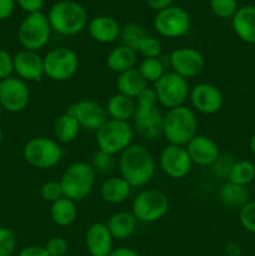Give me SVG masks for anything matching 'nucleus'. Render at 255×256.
I'll return each instance as SVG.
<instances>
[{"label":"nucleus","instance_id":"1","mask_svg":"<svg viewBox=\"0 0 255 256\" xmlns=\"http://www.w3.org/2000/svg\"><path fill=\"white\" fill-rule=\"evenodd\" d=\"M120 176L132 188L145 186L155 174V160L142 144H132L120 154Z\"/></svg>","mask_w":255,"mask_h":256},{"label":"nucleus","instance_id":"2","mask_svg":"<svg viewBox=\"0 0 255 256\" xmlns=\"http://www.w3.org/2000/svg\"><path fill=\"white\" fill-rule=\"evenodd\" d=\"M136 109L132 116V129L146 140H155L162 135L164 115L158 109V98L152 88L148 86L135 99Z\"/></svg>","mask_w":255,"mask_h":256},{"label":"nucleus","instance_id":"3","mask_svg":"<svg viewBox=\"0 0 255 256\" xmlns=\"http://www.w3.org/2000/svg\"><path fill=\"white\" fill-rule=\"evenodd\" d=\"M52 32L62 36H74L88 26V12L75 0L56 2L48 12Z\"/></svg>","mask_w":255,"mask_h":256},{"label":"nucleus","instance_id":"4","mask_svg":"<svg viewBox=\"0 0 255 256\" xmlns=\"http://www.w3.org/2000/svg\"><path fill=\"white\" fill-rule=\"evenodd\" d=\"M198 118L189 106L169 109L162 119V135L169 144L186 146L188 142L198 135Z\"/></svg>","mask_w":255,"mask_h":256},{"label":"nucleus","instance_id":"5","mask_svg":"<svg viewBox=\"0 0 255 256\" xmlns=\"http://www.w3.org/2000/svg\"><path fill=\"white\" fill-rule=\"evenodd\" d=\"M95 180L96 172L92 164L76 162L64 170L59 182L64 196L76 202L89 196L94 189Z\"/></svg>","mask_w":255,"mask_h":256},{"label":"nucleus","instance_id":"6","mask_svg":"<svg viewBox=\"0 0 255 256\" xmlns=\"http://www.w3.org/2000/svg\"><path fill=\"white\" fill-rule=\"evenodd\" d=\"M134 132V129L128 122L108 119L96 130L98 149L112 156L122 154L132 144Z\"/></svg>","mask_w":255,"mask_h":256},{"label":"nucleus","instance_id":"7","mask_svg":"<svg viewBox=\"0 0 255 256\" xmlns=\"http://www.w3.org/2000/svg\"><path fill=\"white\" fill-rule=\"evenodd\" d=\"M25 162L40 170L52 169L62 159L60 142L46 136H35L28 140L22 149Z\"/></svg>","mask_w":255,"mask_h":256},{"label":"nucleus","instance_id":"8","mask_svg":"<svg viewBox=\"0 0 255 256\" xmlns=\"http://www.w3.org/2000/svg\"><path fill=\"white\" fill-rule=\"evenodd\" d=\"M52 26L48 16L42 12H32L24 18L18 29V39L24 50L38 52L46 46L52 36Z\"/></svg>","mask_w":255,"mask_h":256},{"label":"nucleus","instance_id":"9","mask_svg":"<svg viewBox=\"0 0 255 256\" xmlns=\"http://www.w3.org/2000/svg\"><path fill=\"white\" fill-rule=\"evenodd\" d=\"M169 205V199L162 190L146 189L140 192L132 200V212L139 222L152 224L168 214Z\"/></svg>","mask_w":255,"mask_h":256},{"label":"nucleus","instance_id":"10","mask_svg":"<svg viewBox=\"0 0 255 256\" xmlns=\"http://www.w3.org/2000/svg\"><path fill=\"white\" fill-rule=\"evenodd\" d=\"M44 75L52 82H66L76 74L79 58L72 49L66 46L54 48L42 58Z\"/></svg>","mask_w":255,"mask_h":256},{"label":"nucleus","instance_id":"11","mask_svg":"<svg viewBox=\"0 0 255 256\" xmlns=\"http://www.w3.org/2000/svg\"><path fill=\"white\" fill-rule=\"evenodd\" d=\"M152 89L156 94L158 102L168 110L184 105L190 92L188 80L174 72H165L156 82H154Z\"/></svg>","mask_w":255,"mask_h":256},{"label":"nucleus","instance_id":"12","mask_svg":"<svg viewBox=\"0 0 255 256\" xmlns=\"http://www.w3.org/2000/svg\"><path fill=\"white\" fill-rule=\"evenodd\" d=\"M190 15L180 6L166 8L156 12L154 18V29L162 36L176 39L186 35L190 30Z\"/></svg>","mask_w":255,"mask_h":256},{"label":"nucleus","instance_id":"13","mask_svg":"<svg viewBox=\"0 0 255 256\" xmlns=\"http://www.w3.org/2000/svg\"><path fill=\"white\" fill-rule=\"evenodd\" d=\"M30 102V90L26 82L10 76L0 82V105L6 112L16 114L25 110Z\"/></svg>","mask_w":255,"mask_h":256},{"label":"nucleus","instance_id":"14","mask_svg":"<svg viewBox=\"0 0 255 256\" xmlns=\"http://www.w3.org/2000/svg\"><path fill=\"white\" fill-rule=\"evenodd\" d=\"M159 164L162 172L172 179H184L192 169V162L186 148L169 144L162 150Z\"/></svg>","mask_w":255,"mask_h":256},{"label":"nucleus","instance_id":"15","mask_svg":"<svg viewBox=\"0 0 255 256\" xmlns=\"http://www.w3.org/2000/svg\"><path fill=\"white\" fill-rule=\"evenodd\" d=\"M170 65L172 72L184 79H192L202 72L205 59L202 52L192 46H180L170 54Z\"/></svg>","mask_w":255,"mask_h":256},{"label":"nucleus","instance_id":"16","mask_svg":"<svg viewBox=\"0 0 255 256\" xmlns=\"http://www.w3.org/2000/svg\"><path fill=\"white\" fill-rule=\"evenodd\" d=\"M189 99L194 112L204 115L216 114L224 104L222 90L210 82H199L190 89Z\"/></svg>","mask_w":255,"mask_h":256},{"label":"nucleus","instance_id":"17","mask_svg":"<svg viewBox=\"0 0 255 256\" xmlns=\"http://www.w3.org/2000/svg\"><path fill=\"white\" fill-rule=\"evenodd\" d=\"M79 122L82 129L96 132L108 120L105 108L92 99H82L74 102L66 110Z\"/></svg>","mask_w":255,"mask_h":256},{"label":"nucleus","instance_id":"18","mask_svg":"<svg viewBox=\"0 0 255 256\" xmlns=\"http://www.w3.org/2000/svg\"><path fill=\"white\" fill-rule=\"evenodd\" d=\"M84 242L90 256H109L114 249V238L104 222L89 225L85 232Z\"/></svg>","mask_w":255,"mask_h":256},{"label":"nucleus","instance_id":"19","mask_svg":"<svg viewBox=\"0 0 255 256\" xmlns=\"http://www.w3.org/2000/svg\"><path fill=\"white\" fill-rule=\"evenodd\" d=\"M14 72L24 82H40L44 75V62L38 52L22 50L14 55Z\"/></svg>","mask_w":255,"mask_h":256},{"label":"nucleus","instance_id":"20","mask_svg":"<svg viewBox=\"0 0 255 256\" xmlns=\"http://www.w3.org/2000/svg\"><path fill=\"white\" fill-rule=\"evenodd\" d=\"M185 148L189 152L192 164L199 165V166H212V162L220 155L216 142L206 135L198 134L188 142Z\"/></svg>","mask_w":255,"mask_h":256},{"label":"nucleus","instance_id":"21","mask_svg":"<svg viewBox=\"0 0 255 256\" xmlns=\"http://www.w3.org/2000/svg\"><path fill=\"white\" fill-rule=\"evenodd\" d=\"M88 32L95 42L102 44H112L120 38L122 28L114 18L108 15H98L89 20Z\"/></svg>","mask_w":255,"mask_h":256},{"label":"nucleus","instance_id":"22","mask_svg":"<svg viewBox=\"0 0 255 256\" xmlns=\"http://www.w3.org/2000/svg\"><path fill=\"white\" fill-rule=\"evenodd\" d=\"M232 30L240 40L255 44V6L245 5L238 9L232 18Z\"/></svg>","mask_w":255,"mask_h":256},{"label":"nucleus","instance_id":"23","mask_svg":"<svg viewBox=\"0 0 255 256\" xmlns=\"http://www.w3.org/2000/svg\"><path fill=\"white\" fill-rule=\"evenodd\" d=\"M115 84H116L118 92L126 95L132 99H136L148 88V82L140 74L139 69L136 66L118 74Z\"/></svg>","mask_w":255,"mask_h":256},{"label":"nucleus","instance_id":"24","mask_svg":"<svg viewBox=\"0 0 255 256\" xmlns=\"http://www.w3.org/2000/svg\"><path fill=\"white\" fill-rule=\"evenodd\" d=\"M132 194V186L122 176H110L100 188V195L108 204L119 205L126 202Z\"/></svg>","mask_w":255,"mask_h":256},{"label":"nucleus","instance_id":"25","mask_svg":"<svg viewBox=\"0 0 255 256\" xmlns=\"http://www.w3.org/2000/svg\"><path fill=\"white\" fill-rule=\"evenodd\" d=\"M136 109V102L135 99L122 95L120 92L112 95L108 99L105 110L109 116V119L120 120V122H128L132 120Z\"/></svg>","mask_w":255,"mask_h":256},{"label":"nucleus","instance_id":"26","mask_svg":"<svg viewBox=\"0 0 255 256\" xmlns=\"http://www.w3.org/2000/svg\"><path fill=\"white\" fill-rule=\"evenodd\" d=\"M138 52L126 46V45H118L110 50L106 56V65L112 72L120 74L126 70L136 66Z\"/></svg>","mask_w":255,"mask_h":256},{"label":"nucleus","instance_id":"27","mask_svg":"<svg viewBox=\"0 0 255 256\" xmlns=\"http://www.w3.org/2000/svg\"><path fill=\"white\" fill-rule=\"evenodd\" d=\"M138 222L132 212H116L109 218L106 226L114 239L125 240L134 234Z\"/></svg>","mask_w":255,"mask_h":256},{"label":"nucleus","instance_id":"28","mask_svg":"<svg viewBox=\"0 0 255 256\" xmlns=\"http://www.w3.org/2000/svg\"><path fill=\"white\" fill-rule=\"evenodd\" d=\"M80 125L78 120L69 112L59 115L52 125L54 138L60 144H70L78 138L80 132Z\"/></svg>","mask_w":255,"mask_h":256},{"label":"nucleus","instance_id":"29","mask_svg":"<svg viewBox=\"0 0 255 256\" xmlns=\"http://www.w3.org/2000/svg\"><path fill=\"white\" fill-rule=\"evenodd\" d=\"M50 218L58 226H70L78 219V208L75 202L62 196L50 206Z\"/></svg>","mask_w":255,"mask_h":256},{"label":"nucleus","instance_id":"30","mask_svg":"<svg viewBox=\"0 0 255 256\" xmlns=\"http://www.w3.org/2000/svg\"><path fill=\"white\" fill-rule=\"evenodd\" d=\"M219 200L225 206L232 208V209H242L249 202V192H248L246 186L228 182L220 188Z\"/></svg>","mask_w":255,"mask_h":256},{"label":"nucleus","instance_id":"31","mask_svg":"<svg viewBox=\"0 0 255 256\" xmlns=\"http://www.w3.org/2000/svg\"><path fill=\"white\" fill-rule=\"evenodd\" d=\"M255 179V165L248 160H236L232 165L228 182L232 184L248 186Z\"/></svg>","mask_w":255,"mask_h":256},{"label":"nucleus","instance_id":"32","mask_svg":"<svg viewBox=\"0 0 255 256\" xmlns=\"http://www.w3.org/2000/svg\"><path fill=\"white\" fill-rule=\"evenodd\" d=\"M140 74L148 82H156L165 74V68L159 58H146L142 59L138 66Z\"/></svg>","mask_w":255,"mask_h":256},{"label":"nucleus","instance_id":"33","mask_svg":"<svg viewBox=\"0 0 255 256\" xmlns=\"http://www.w3.org/2000/svg\"><path fill=\"white\" fill-rule=\"evenodd\" d=\"M145 36H146V32L142 25L138 24V22H129L124 28H122L119 39L122 40V45H126L132 49L138 50L140 42Z\"/></svg>","mask_w":255,"mask_h":256},{"label":"nucleus","instance_id":"34","mask_svg":"<svg viewBox=\"0 0 255 256\" xmlns=\"http://www.w3.org/2000/svg\"><path fill=\"white\" fill-rule=\"evenodd\" d=\"M238 9L236 0H210V10L215 16L222 19H232Z\"/></svg>","mask_w":255,"mask_h":256},{"label":"nucleus","instance_id":"35","mask_svg":"<svg viewBox=\"0 0 255 256\" xmlns=\"http://www.w3.org/2000/svg\"><path fill=\"white\" fill-rule=\"evenodd\" d=\"M235 162L236 160L232 154H220L212 165V175L218 179H228Z\"/></svg>","mask_w":255,"mask_h":256},{"label":"nucleus","instance_id":"36","mask_svg":"<svg viewBox=\"0 0 255 256\" xmlns=\"http://www.w3.org/2000/svg\"><path fill=\"white\" fill-rule=\"evenodd\" d=\"M136 52L138 54L142 55L144 59H146V58H159L160 54H162V42L155 36L146 35L140 42Z\"/></svg>","mask_w":255,"mask_h":256},{"label":"nucleus","instance_id":"37","mask_svg":"<svg viewBox=\"0 0 255 256\" xmlns=\"http://www.w3.org/2000/svg\"><path fill=\"white\" fill-rule=\"evenodd\" d=\"M40 195H42V200L46 202H58L59 199H62L64 196L62 194V185H60V182H56V180H50V182H46L42 184V186L40 188Z\"/></svg>","mask_w":255,"mask_h":256},{"label":"nucleus","instance_id":"38","mask_svg":"<svg viewBox=\"0 0 255 256\" xmlns=\"http://www.w3.org/2000/svg\"><path fill=\"white\" fill-rule=\"evenodd\" d=\"M16 248V236L10 229L0 226V256H12Z\"/></svg>","mask_w":255,"mask_h":256},{"label":"nucleus","instance_id":"39","mask_svg":"<svg viewBox=\"0 0 255 256\" xmlns=\"http://www.w3.org/2000/svg\"><path fill=\"white\" fill-rule=\"evenodd\" d=\"M239 220L242 226L246 232L255 234V200L248 202L244 206L240 209Z\"/></svg>","mask_w":255,"mask_h":256},{"label":"nucleus","instance_id":"40","mask_svg":"<svg viewBox=\"0 0 255 256\" xmlns=\"http://www.w3.org/2000/svg\"><path fill=\"white\" fill-rule=\"evenodd\" d=\"M44 248L50 256H65L69 249V244L62 236H52L48 240Z\"/></svg>","mask_w":255,"mask_h":256},{"label":"nucleus","instance_id":"41","mask_svg":"<svg viewBox=\"0 0 255 256\" xmlns=\"http://www.w3.org/2000/svg\"><path fill=\"white\" fill-rule=\"evenodd\" d=\"M114 165V159H112V155L106 154V152H102L100 150H98L92 156V166L94 168V170L96 172H106Z\"/></svg>","mask_w":255,"mask_h":256},{"label":"nucleus","instance_id":"42","mask_svg":"<svg viewBox=\"0 0 255 256\" xmlns=\"http://www.w3.org/2000/svg\"><path fill=\"white\" fill-rule=\"evenodd\" d=\"M14 72V56L6 50L0 49V82L12 76Z\"/></svg>","mask_w":255,"mask_h":256},{"label":"nucleus","instance_id":"43","mask_svg":"<svg viewBox=\"0 0 255 256\" xmlns=\"http://www.w3.org/2000/svg\"><path fill=\"white\" fill-rule=\"evenodd\" d=\"M15 2L24 12H26L28 14H32V12H42L45 0H15Z\"/></svg>","mask_w":255,"mask_h":256},{"label":"nucleus","instance_id":"44","mask_svg":"<svg viewBox=\"0 0 255 256\" xmlns=\"http://www.w3.org/2000/svg\"><path fill=\"white\" fill-rule=\"evenodd\" d=\"M18 256H50L48 254L46 249L40 245H30L20 250Z\"/></svg>","mask_w":255,"mask_h":256},{"label":"nucleus","instance_id":"45","mask_svg":"<svg viewBox=\"0 0 255 256\" xmlns=\"http://www.w3.org/2000/svg\"><path fill=\"white\" fill-rule=\"evenodd\" d=\"M15 9V0H0V20L12 16Z\"/></svg>","mask_w":255,"mask_h":256},{"label":"nucleus","instance_id":"46","mask_svg":"<svg viewBox=\"0 0 255 256\" xmlns=\"http://www.w3.org/2000/svg\"><path fill=\"white\" fill-rule=\"evenodd\" d=\"M148 4V6L150 8V9L155 10V12H160V10H164L166 9V8L172 6V2L174 0H145Z\"/></svg>","mask_w":255,"mask_h":256},{"label":"nucleus","instance_id":"47","mask_svg":"<svg viewBox=\"0 0 255 256\" xmlns=\"http://www.w3.org/2000/svg\"><path fill=\"white\" fill-rule=\"evenodd\" d=\"M109 256H140L138 254V252H135L134 249L128 246H122L116 248V249H112V252H110Z\"/></svg>","mask_w":255,"mask_h":256},{"label":"nucleus","instance_id":"48","mask_svg":"<svg viewBox=\"0 0 255 256\" xmlns=\"http://www.w3.org/2000/svg\"><path fill=\"white\" fill-rule=\"evenodd\" d=\"M249 146H250V150H252V154L255 155V134L252 135V139H250Z\"/></svg>","mask_w":255,"mask_h":256},{"label":"nucleus","instance_id":"49","mask_svg":"<svg viewBox=\"0 0 255 256\" xmlns=\"http://www.w3.org/2000/svg\"><path fill=\"white\" fill-rule=\"evenodd\" d=\"M2 136H4V135H2V128H0V144H2Z\"/></svg>","mask_w":255,"mask_h":256}]
</instances>
